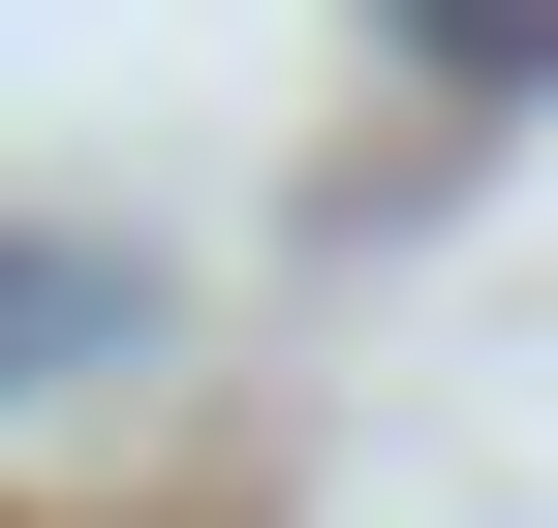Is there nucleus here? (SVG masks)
Listing matches in <instances>:
<instances>
[{
	"label": "nucleus",
	"instance_id": "f257e3e1",
	"mask_svg": "<svg viewBox=\"0 0 558 528\" xmlns=\"http://www.w3.org/2000/svg\"><path fill=\"white\" fill-rule=\"evenodd\" d=\"M403 62H435V94H558V0H373Z\"/></svg>",
	"mask_w": 558,
	"mask_h": 528
},
{
	"label": "nucleus",
	"instance_id": "f03ea898",
	"mask_svg": "<svg viewBox=\"0 0 558 528\" xmlns=\"http://www.w3.org/2000/svg\"><path fill=\"white\" fill-rule=\"evenodd\" d=\"M62 343H124V280L94 249H0V373H62Z\"/></svg>",
	"mask_w": 558,
	"mask_h": 528
}]
</instances>
